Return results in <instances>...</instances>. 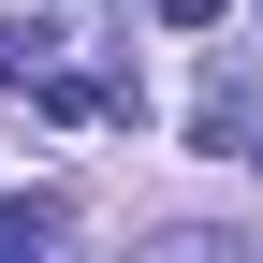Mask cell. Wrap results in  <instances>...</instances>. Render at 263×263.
<instances>
[{"mask_svg": "<svg viewBox=\"0 0 263 263\" xmlns=\"http://www.w3.org/2000/svg\"><path fill=\"white\" fill-rule=\"evenodd\" d=\"M161 15H176V29H219V0H161Z\"/></svg>", "mask_w": 263, "mask_h": 263, "instance_id": "obj_2", "label": "cell"}, {"mask_svg": "<svg viewBox=\"0 0 263 263\" xmlns=\"http://www.w3.org/2000/svg\"><path fill=\"white\" fill-rule=\"evenodd\" d=\"M59 234V205H0V249H44Z\"/></svg>", "mask_w": 263, "mask_h": 263, "instance_id": "obj_1", "label": "cell"}]
</instances>
